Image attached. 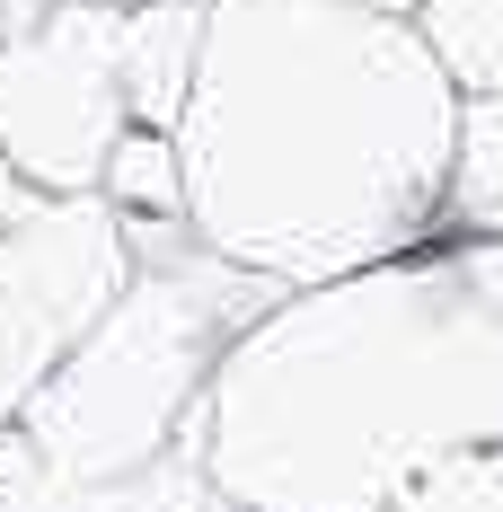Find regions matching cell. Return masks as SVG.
Here are the masks:
<instances>
[{
    "label": "cell",
    "mask_w": 503,
    "mask_h": 512,
    "mask_svg": "<svg viewBox=\"0 0 503 512\" xmlns=\"http://www.w3.org/2000/svg\"><path fill=\"white\" fill-rule=\"evenodd\" d=\"M133 248L142 265L115 292V309L9 415L18 460L53 486H124L186 451L230 336L274 301V283L212 256L186 221H133Z\"/></svg>",
    "instance_id": "3"
},
{
    "label": "cell",
    "mask_w": 503,
    "mask_h": 512,
    "mask_svg": "<svg viewBox=\"0 0 503 512\" xmlns=\"http://www.w3.org/2000/svg\"><path fill=\"white\" fill-rule=\"evenodd\" d=\"M415 27L459 80L451 230H503V0H415Z\"/></svg>",
    "instance_id": "6"
},
{
    "label": "cell",
    "mask_w": 503,
    "mask_h": 512,
    "mask_svg": "<svg viewBox=\"0 0 503 512\" xmlns=\"http://www.w3.org/2000/svg\"><path fill=\"white\" fill-rule=\"evenodd\" d=\"M486 451H503V230H433L274 292L195 415L230 512H398Z\"/></svg>",
    "instance_id": "2"
},
{
    "label": "cell",
    "mask_w": 503,
    "mask_h": 512,
    "mask_svg": "<svg viewBox=\"0 0 503 512\" xmlns=\"http://www.w3.org/2000/svg\"><path fill=\"white\" fill-rule=\"evenodd\" d=\"M27 204V186H18V177H9V168H0V221H9V212Z\"/></svg>",
    "instance_id": "9"
},
{
    "label": "cell",
    "mask_w": 503,
    "mask_h": 512,
    "mask_svg": "<svg viewBox=\"0 0 503 512\" xmlns=\"http://www.w3.org/2000/svg\"><path fill=\"white\" fill-rule=\"evenodd\" d=\"M168 133L186 230L274 292L451 230L459 80L389 0H203Z\"/></svg>",
    "instance_id": "1"
},
{
    "label": "cell",
    "mask_w": 503,
    "mask_h": 512,
    "mask_svg": "<svg viewBox=\"0 0 503 512\" xmlns=\"http://www.w3.org/2000/svg\"><path fill=\"white\" fill-rule=\"evenodd\" d=\"M195 45H203V0H133L124 9V89L133 124H177V106L195 89Z\"/></svg>",
    "instance_id": "7"
},
{
    "label": "cell",
    "mask_w": 503,
    "mask_h": 512,
    "mask_svg": "<svg viewBox=\"0 0 503 512\" xmlns=\"http://www.w3.org/2000/svg\"><path fill=\"white\" fill-rule=\"evenodd\" d=\"M9 27H18V0H0V45H9Z\"/></svg>",
    "instance_id": "10"
},
{
    "label": "cell",
    "mask_w": 503,
    "mask_h": 512,
    "mask_svg": "<svg viewBox=\"0 0 503 512\" xmlns=\"http://www.w3.org/2000/svg\"><path fill=\"white\" fill-rule=\"evenodd\" d=\"M133 221L106 195H36L0 221V424L45 389L62 354L133 283Z\"/></svg>",
    "instance_id": "5"
},
{
    "label": "cell",
    "mask_w": 503,
    "mask_h": 512,
    "mask_svg": "<svg viewBox=\"0 0 503 512\" xmlns=\"http://www.w3.org/2000/svg\"><path fill=\"white\" fill-rule=\"evenodd\" d=\"M106 204L124 212V221H186V168H177V133H159V124H133L115 159H106Z\"/></svg>",
    "instance_id": "8"
},
{
    "label": "cell",
    "mask_w": 503,
    "mask_h": 512,
    "mask_svg": "<svg viewBox=\"0 0 503 512\" xmlns=\"http://www.w3.org/2000/svg\"><path fill=\"white\" fill-rule=\"evenodd\" d=\"M124 133V9L18 0V27L0 45V168L36 195H98Z\"/></svg>",
    "instance_id": "4"
},
{
    "label": "cell",
    "mask_w": 503,
    "mask_h": 512,
    "mask_svg": "<svg viewBox=\"0 0 503 512\" xmlns=\"http://www.w3.org/2000/svg\"><path fill=\"white\" fill-rule=\"evenodd\" d=\"M389 9H415V0H389Z\"/></svg>",
    "instance_id": "11"
}]
</instances>
